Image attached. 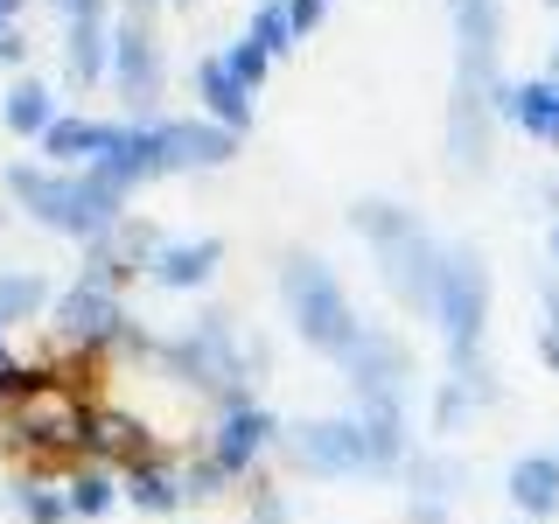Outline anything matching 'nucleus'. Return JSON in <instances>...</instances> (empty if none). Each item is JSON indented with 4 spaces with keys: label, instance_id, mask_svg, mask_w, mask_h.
<instances>
[{
    "label": "nucleus",
    "instance_id": "nucleus-16",
    "mask_svg": "<svg viewBox=\"0 0 559 524\" xmlns=\"http://www.w3.org/2000/svg\"><path fill=\"white\" fill-rule=\"evenodd\" d=\"M112 189H133L140 182H162V162H154V119H119V133H112V147L92 162Z\"/></svg>",
    "mask_w": 559,
    "mask_h": 524
},
{
    "label": "nucleus",
    "instance_id": "nucleus-22",
    "mask_svg": "<svg viewBox=\"0 0 559 524\" xmlns=\"http://www.w3.org/2000/svg\"><path fill=\"white\" fill-rule=\"evenodd\" d=\"M49 301H57V287H49L43 273H0V329H22V322H43Z\"/></svg>",
    "mask_w": 559,
    "mask_h": 524
},
{
    "label": "nucleus",
    "instance_id": "nucleus-19",
    "mask_svg": "<svg viewBox=\"0 0 559 524\" xmlns=\"http://www.w3.org/2000/svg\"><path fill=\"white\" fill-rule=\"evenodd\" d=\"M197 98H203V119H217V127H231L238 140L252 133V92L231 78V63H224V49L217 57H203L197 63Z\"/></svg>",
    "mask_w": 559,
    "mask_h": 524
},
{
    "label": "nucleus",
    "instance_id": "nucleus-26",
    "mask_svg": "<svg viewBox=\"0 0 559 524\" xmlns=\"http://www.w3.org/2000/svg\"><path fill=\"white\" fill-rule=\"evenodd\" d=\"M245 35H252L259 49H266V57L280 63L294 49V22H287V0H259L252 8V22H245Z\"/></svg>",
    "mask_w": 559,
    "mask_h": 524
},
{
    "label": "nucleus",
    "instance_id": "nucleus-5",
    "mask_svg": "<svg viewBox=\"0 0 559 524\" xmlns=\"http://www.w3.org/2000/svg\"><path fill=\"white\" fill-rule=\"evenodd\" d=\"M433 329H441L448 371H476L483 364V336H489V259L468 238H454L441 252V279H433Z\"/></svg>",
    "mask_w": 559,
    "mask_h": 524
},
{
    "label": "nucleus",
    "instance_id": "nucleus-41",
    "mask_svg": "<svg viewBox=\"0 0 559 524\" xmlns=\"http://www.w3.org/2000/svg\"><path fill=\"white\" fill-rule=\"evenodd\" d=\"M133 8H154V0H133Z\"/></svg>",
    "mask_w": 559,
    "mask_h": 524
},
{
    "label": "nucleus",
    "instance_id": "nucleus-8",
    "mask_svg": "<svg viewBox=\"0 0 559 524\" xmlns=\"http://www.w3.org/2000/svg\"><path fill=\"white\" fill-rule=\"evenodd\" d=\"M112 92L119 105H127V119H162V43H154V28L140 22V14H127V22H112Z\"/></svg>",
    "mask_w": 559,
    "mask_h": 524
},
{
    "label": "nucleus",
    "instance_id": "nucleus-15",
    "mask_svg": "<svg viewBox=\"0 0 559 524\" xmlns=\"http://www.w3.org/2000/svg\"><path fill=\"white\" fill-rule=\"evenodd\" d=\"M217 266H224V238H210V231L203 238H162V252L147 259V279L168 294H197L217 279Z\"/></svg>",
    "mask_w": 559,
    "mask_h": 524
},
{
    "label": "nucleus",
    "instance_id": "nucleus-10",
    "mask_svg": "<svg viewBox=\"0 0 559 524\" xmlns=\"http://www.w3.org/2000/svg\"><path fill=\"white\" fill-rule=\"evenodd\" d=\"M280 448V419L259 406V398H238V406H224V413H210V441L203 454L224 468L231 483H252L259 476V454Z\"/></svg>",
    "mask_w": 559,
    "mask_h": 524
},
{
    "label": "nucleus",
    "instance_id": "nucleus-37",
    "mask_svg": "<svg viewBox=\"0 0 559 524\" xmlns=\"http://www.w3.org/2000/svg\"><path fill=\"white\" fill-rule=\"evenodd\" d=\"M8 336H14V329H0V371H14V343Z\"/></svg>",
    "mask_w": 559,
    "mask_h": 524
},
{
    "label": "nucleus",
    "instance_id": "nucleus-39",
    "mask_svg": "<svg viewBox=\"0 0 559 524\" xmlns=\"http://www.w3.org/2000/svg\"><path fill=\"white\" fill-rule=\"evenodd\" d=\"M546 78H559V35H552V57H546Z\"/></svg>",
    "mask_w": 559,
    "mask_h": 524
},
{
    "label": "nucleus",
    "instance_id": "nucleus-24",
    "mask_svg": "<svg viewBox=\"0 0 559 524\" xmlns=\"http://www.w3.org/2000/svg\"><path fill=\"white\" fill-rule=\"evenodd\" d=\"M63 503H70V517H112L119 476H112V468H98V462H78L63 476Z\"/></svg>",
    "mask_w": 559,
    "mask_h": 524
},
{
    "label": "nucleus",
    "instance_id": "nucleus-28",
    "mask_svg": "<svg viewBox=\"0 0 559 524\" xmlns=\"http://www.w3.org/2000/svg\"><path fill=\"white\" fill-rule=\"evenodd\" d=\"M231 476H224L217 462H210V454H189L182 462V503H217V497H231Z\"/></svg>",
    "mask_w": 559,
    "mask_h": 524
},
{
    "label": "nucleus",
    "instance_id": "nucleus-1",
    "mask_svg": "<svg viewBox=\"0 0 559 524\" xmlns=\"http://www.w3.org/2000/svg\"><path fill=\"white\" fill-rule=\"evenodd\" d=\"M503 92V0H454V92H448V168H489V127Z\"/></svg>",
    "mask_w": 559,
    "mask_h": 524
},
{
    "label": "nucleus",
    "instance_id": "nucleus-21",
    "mask_svg": "<svg viewBox=\"0 0 559 524\" xmlns=\"http://www.w3.org/2000/svg\"><path fill=\"white\" fill-rule=\"evenodd\" d=\"M0 119H8V133L43 140L49 127H57V92H49L43 78H14L8 98H0Z\"/></svg>",
    "mask_w": 559,
    "mask_h": 524
},
{
    "label": "nucleus",
    "instance_id": "nucleus-43",
    "mask_svg": "<svg viewBox=\"0 0 559 524\" xmlns=\"http://www.w3.org/2000/svg\"><path fill=\"white\" fill-rule=\"evenodd\" d=\"M182 8H189V0H182Z\"/></svg>",
    "mask_w": 559,
    "mask_h": 524
},
{
    "label": "nucleus",
    "instance_id": "nucleus-7",
    "mask_svg": "<svg viewBox=\"0 0 559 524\" xmlns=\"http://www.w3.org/2000/svg\"><path fill=\"white\" fill-rule=\"evenodd\" d=\"M280 454H287L301 476H314V483L378 476L371 433H364L357 413H314V419H294V427H280Z\"/></svg>",
    "mask_w": 559,
    "mask_h": 524
},
{
    "label": "nucleus",
    "instance_id": "nucleus-3",
    "mask_svg": "<svg viewBox=\"0 0 559 524\" xmlns=\"http://www.w3.org/2000/svg\"><path fill=\"white\" fill-rule=\"evenodd\" d=\"M8 196L28 210L43 231L70 245L105 238L127 217V189H112L98 168H49V162H8Z\"/></svg>",
    "mask_w": 559,
    "mask_h": 524
},
{
    "label": "nucleus",
    "instance_id": "nucleus-14",
    "mask_svg": "<svg viewBox=\"0 0 559 524\" xmlns=\"http://www.w3.org/2000/svg\"><path fill=\"white\" fill-rule=\"evenodd\" d=\"M119 497H127L133 511H147V517L182 511V454L154 448V454H140V462H127L119 468Z\"/></svg>",
    "mask_w": 559,
    "mask_h": 524
},
{
    "label": "nucleus",
    "instance_id": "nucleus-12",
    "mask_svg": "<svg viewBox=\"0 0 559 524\" xmlns=\"http://www.w3.org/2000/svg\"><path fill=\"white\" fill-rule=\"evenodd\" d=\"M162 252V231H154L147 217H119L105 238H92L84 245V273L78 279H92V287H112V294H127V279H140L147 273V259Z\"/></svg>",
    "mask_w": 559,
    "mask_h": 524
},
{
    "label": "nucleus",
    "instance_id": "nucleus-11",
    "mask_svg": "<svg viewBox=\"0 0 559 524\" xmlns=\"http://www.w3.org/2000/svg\"><path fill=\"white\" fill-rule=\"evenodd\" d=\"M154 162L162 175H210L224 162H238V133L217 119H154Z\"/></svg>",
    "mask_w": 559,
    "mask_h": 524
},
{
    "label": "nucleus",
    "instance_id": "nucleus-27",
    "mask_svg": "<svg viewBox=\"0 0 559 524\" xmlns=\"http://www.w3.org/2000/svg\"><path fill=\"white\" fill-rule=\"evenodd\" d=\"M476 413L483 406H476V392H468L462 378H441V384H433V433H462Z\"/></svg>",
    "mask_w": 559,
    "mask_h": 524
},
{
    "label": "nucleus",
    "instance_id": "nucleus-40",
    "mask_svg": "<svg viewBox=\"0 0 559 524\" xmlns=\"http://www.w3.org/2000/svg\"><path fill=\"white\" fill-rule=\"evenodd\" d=\"M546 245H552V266H559V217H552V231H546Z\"/></svg>",
    "mask_w": 559,
    "mask_h": 524
},
{
    "label": "nucleus",
    "instance_id": "nucleus-29",
    "mask_svg": "<svg viewBox=\"0 0 559 524\" xmlns=\"http://www.w3.org/2000/svg\"><path fill=\"white\" fill-rule=\"evenodd\" d=\"M224 63H231V78H238V84H245L252 98H259V84L273 78V57H266V49L252 43V35H238V43H224Z\"/></svg>",
    "mask_w": 559,
    "mask_h": 524
},
{
    "label": "nucleus",
    "instance_id": "nucleus-20",
    "mask_svg": "<svg viewBox=\"0 0 559 524\" xmlns=\"http://www.w3.org/2000/svg\"><path fill=\"white\" fill-rule=\"evenodd\" d=\"M63 70H70V84H78V92H92L105 70H112V22H105V14L70 22V35H63Z\"/></svg>",
    "mask_w": 559,
    "mask_h": 524
},
{
    "label": "nucleus",
    "instance_id": "nucleus-17",
    "mask_svg": "<svg viewBox=\"0 0 559 524\" xmlns=\"http://www.w3.org/2000/svg\"><path fill=\"white\" fill-rule=\"evenodd\" d=\"M119 119H92V112H57V127L43 133V154L49 168H92L105 147H112Z\"/></svg>",
    "mask_w": 559,
    "mask_h": 524
},
{
    "label": "nucleus",
    "instance_id": "nucleus-33",
    "mask_svg": "<svg viewBox=\"0 0 559 524\" xmlns=\"http://www.w3.org/2000/svg\"><path fill=\"white\" fill-rule=\"evenodd\" d=\"M22 57H28L22 28H14V22H0V63H14V70H22Z\"/></svg>",
    "mask_w": 559,
    "mask_h": 524
},
{
    "label": "nucleus",
    "instance_id": "nucleus-9",
    "mask_svg": "<svg viewBox=\"0 0 559 524\" xmlns=\"http://www.w3.org/2000/svg\"><path fill=\"white\" fill-rule=\"evenodd\" d=\"M349 384V406H406V384H413V349L392 336V329H364L357 349L336 364Z\"/></svg>",
    "mask_w": 559,
    "mask_h": 524
},
{
    "label": "nucleus",
    "instance_id": "nucleus-42",
    "mask_svg": "<svg viewBox=\"0 0 559 524\" xmlns=\"http://www.w3.org/2000/svg\"><path fill=\"white\" fill-rule=\"evenodd\" d=\"M546 8H559V0H546Z\"/></svg>",
    "mask_w": 559,
    "mask_h": 524
},
{
    "label": "nucleus",
    "instance_id": "nucleus-30",
    "mask_svg": "<svg viewBox=\"0 0 559 524\" xmlns=\"http://www.w3.org/2000/svg\"><path fill=\"white\" fill-rule=\"evenodd\" d=\"M245 524H287V503H280L273 483L252 476V489H245Z\"/></svg>",
    "mask_w": 559,
    "mask_h": 524
},
{
    "label": "nucleus",
    "instance_id": "nucleus-4",
    "mask_svg": "<svg viewBox=\"0 0 559 524\" xmlns=\"http://www.w3.org/2000/svg\"><path fill=\"white\" fill-rule=\"evenodd\" d=\"M280 308H287L294 336H301L314 357H329V364H343L349 349H357V336L371 329L357 314V301H349V287L336 279V266L314 259V252H287V259H280Z\"/></svg>",
    "mask_w": 559,
    "mask_h": 524
},
{
    "label": "nucleus",
    "instance_id": "nucleus-34",
    "mask_svg": "<svg viewBox=\"0 0 559 524\" xmlns=\"http://www.w3.org/2000/svg\"><path fill=\"white\" fill-rule=\"evenodd\" d=\"M538 314H546V329H559V273L538 279Z\"/></svg>",
    "mask_w": 559,
    "mask_h": 524
},
{
    "label": "nucleus",
    "instance_id": "nucleus-2",
    "mask_svg": "<svg viewBox=\"0 0 559 524\" xmlns=\"http://www.w3.org/2000/svg\"><path fill=\"white\" fill-rule=\"evenodd\" d=\"M349 231L371 245L384 294H392L406 314H419V322H427V314H433V279H441L448 238H433L427 217H419V210H406V203H392V196L349 203Z\"/></svg>",
    "mask_w": 559,
    "mask_h": 524
},
{
    "label": "nucleus",
    "instance_id": "nucleus-25",
    "mask_svg": "<svg viewBox=\"0 0 559 524\" xmlns=\"http://www.w3.org/2000/svg\"><path fill=\"white\" fill-rule=\"evenodd\" d=\"M8 503H14V517H22V524H70L63 483H49V476H28V468L8 483Z\"/></svg>",
    "mask_w": 559,
    "mask_h": 524
},
{
    "label": "nucleus",
    "instance_id": "nucleus-6",
    "mask_svg": "<svg viewBox=\"0 0 559 524\" xmlns=\"http://www.w3.org/2000/svg\"><path fill=\"white\" fill-rule=\"evenodd\" d=\"M154 357H168L175 384H189L197 398H210V413L238 406V398H252V371H245V343L231 329V314H197V322L182 329V336L154 343Z\"/></svg>",
    "mask_w": 559,
    "mask_h": 524
},
{
    "label": "nucleus",
    "instance_id": "nucleus-18",
    "mask_svg": "<svg viewBox=\"0 0 559 524\" xmlns=\"http://www.w3.org/2000/svg\"><path fill=\"white\" fill-rule=\"evenodd\" d=\"M503 497H511L518 517L546 524L559 511V454H518L511 476H503Z\"/></svg>",
    "mask_w": 559,
    "mask_h": 524
},
{
    "label": "nucleus",
    "instance_id": "nucleus-36",
    "mask_svg": "<svg viewBox=\"0 0 559 524\" xmlns=\"http://www.w3.org/2000/svg\"><path fill=\"white\" fill-rule=\"evenodd\" d=\"M538 357H546V371L559 378V329H538Z\"/></svg>",
    "mask_w": 559,
    "mask_h": 524
},
{
    "label": "nucleus",
    "instance_id": "nucleus-35",
    "mask_svg": "<svg viewBox=\"0 0 559 524\" xmlns=\"http://www.w3.org/2000/svg\"><path fill=\"white\" fill-rule=\"evenodd\" d=\"M63 22H84V14H105V0H49Z\"/></svg>",
    "mask_w": 559,
    "mask_h": 524
},
{
    "label": "nucleus",
    "instance_id": "nucleus-13",
    "mask_svg": "<svg viewBox=\"0 0 559 524\" xmlns=\"http://www.w3.org/2000/svg\"><path fill=\"white\" fill-rule=\"evenodd\" d=\"M497 119H511V127L524 140H538V147H559V78H503V92H497Z\"/></svg>",
    "mask_w": 559,
    "mask_h": 524
},
{
    "label": "nucleus",
    "instance_id": "nucleus-31",
    "mask_svg": "<svg viewBox=\"0 0 559 524\" xmlns=\"http://www.w3.org/2000/svg\"><path fill=\"white\" fill-rule=\"evenodd\" d=\"M329 8H336V0H287V22H294V43H308L314 28L329 22Z\"/></svg>",
    "mask_w": 559,
    "mask_h": 524
},
{
    "label": "nucleus",
    "instance_id": "nucleus-23",
    "mask_svg": "<svg viewBox=\"0 0 559 524\" xmlns=\"http://www.w3.org/2000/svg\"><path fill=\"white\" fill-rule=\"evenodd\" d=\"M406 497H433V503H454L462 497V483H468V468L454 462V454H406Z\"/></svg>",
    "mask_w": 559,
    "mask_h": 524
},
{
    "label": "nucleus",
    "instance_id": "nucleus-32",
    "mask_svg": "<svg viewBox=\"0 0 559 524\" xmlns=\"http://www.w3.org/2000/svg\"><path fill=\"white\" fill-rule=\"evenodd\" d=\"M406 524H454V503H433V497H406Z\"/></svg>",
    "mask_w": 559,
    "mask_h": 524
},
{
    "label": "nucleus",
    "instance_id": "nucleus-38",
    "mask_svg": "<svg viewBox=\"0 0 559 524\" xmlns=\"http://www.w3.org/2000/svg\"><path fill=\"white\" fill-rule=\"evenodd\" d=\"M14 14H22V0H0V22H14Z\"/></svg>",
    "mask_w": 559,
    "mask_h": 524
}]
</instances>
